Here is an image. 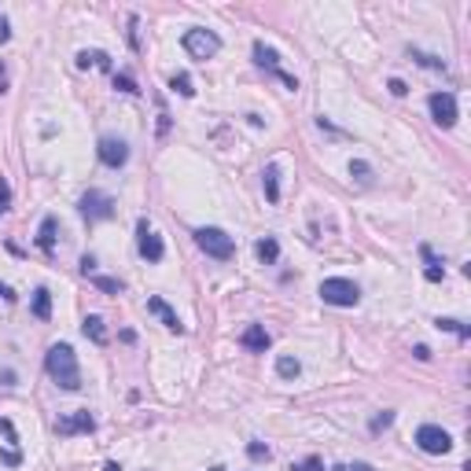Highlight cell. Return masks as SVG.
Instances as JSON below:
<instances>
[{"mask_svg":"<svg viewBox=\"0 0 471 471\" xmlns=\"http://www.w3.org/2000/svg\"><path fill=\"white\" fill-rule=\"evenodd\" d=\"M30 309H33L37 320H48L52 317V295H48V287H37L33 291V306Z\"/></svg>","mask_w":471,"mask_h":471,"instance_id":"d6986e66","label":"cell"},{"mask_svg":"<svg viewBox=\"0 0 471 471\" xmlns=\"http://www.w3.org/2000/svg\"><path fill=\"white\" fill-rule=\"evenodd\" d=\"M262 188H265V199L269 203H280V169H276V166H265Z\"/></svg>","mask_w":471,"mask_h":471,"instance_id":"e0dca14e","label":"cell"},{"mask_svg":"<svg viewBox=\"0 0 471 471\" xmlns=\"http://www.w3.org/2000/svg\"><path fill=\"white\" fill-rule=\"evenodd\" d=\"M103 471H122V467H118L115 460H107V464H103Z\"/></svg>","mask_w":471,"mask_h":471,"instance_id":"f6af8a7d","label":"cell"},{"mask_svg":"<svg viewBox=\"0 0 471 471\" xmlns=\"http://www.w3.org/2000/svg\"><path fill=\"white\" fill-rule=\"evenodd\" d=\"M137 247H140V258L144 262H152V265H159L162 258H166V243H162V236L147 225V218H140L137 221Z\"/></svg>","mask_w":471,"mask_h":471,"instance_id":"8992f818","label":"cell"},{"mask_svg":"<svg viewBox=\"0 0 471 471\" xmlns=\"http://www.w3.org/2000/svg\"><path fill=\"white\" fill-rule=\"evenodd\" d=\"M96 155L107 169H122L125 162H129V144H125L122 137H100V147Z\"/></svg>","mask_w":471,"mask_h":471,"instance_id":"30bf717a","label":"cell"},{"mask_svg":"<svg viewBox=\"0 0 471 471\" xmlns=\"http://www.w3.org/2000/svg\"><path fill=\"white\" fill-rule=\"evenodd\" d=\"M78 210H81V218H85V221H111L115 213H118V203H115L111 196H107V191L89 188V191L81 196Z\"/></svg>","mask_w":471,"mask_h":471,"instance_id":"5b68a950","label":"cell"},{"mask_svg":"<svg viewBox=\"0 0 471 471\" xmlns=\"http://www.w3.org/2000/svg\"><path fill=\"white\" fill-rule=\"evenodd\" d=\"M254 63H258L262 70H272L276 78H280V81L287 85L291 92H298V78H291V74H284V70H280V55H276V48H269L265 41H254Z\"/></svg>","mask_w":471,"mask_h":471,"instance_id":"9c48e42d","label":"cell"},{"mask_svg":"<svg viewBox=\"0 0 471 471\" xmlns=\"http://www.w3.org/2000/svg\"><path fill=\"white\" fill-rule=\"evenodd\" d=\"M115 89L125 92V96H140V85H137L133 74H115Z\"/></svg>","mask_w":471,"mask_h":471,"instance_id":"603a6c76","label":"cell"},{"mask_svg":"<svg viewBox=\"0 0 471 471\" xmlns=\"http://www.w3.org/2000/svg\"><path fill=\"white\" fill-rule=\"evenodd\" d=\"M247 457H250V460H269L272 449H269L265 442H250V445H247Z\"/></svg>","mask_w":471,"mask_h":471,"instance_id":"d4e9b609","label":"cell"},{"mask_svg":"<svg viewBox=\"0 0 471 471\" xmlns=\"http://www.w3.org/2000/svg\"><path fill=\"white\" fill-rule=\"evenodd\" d=\"M413 354H416V357H420V361H427V357H431V350H427V346H423V342H420V346H416V350H413Z\"/></svg>","mask_w":471,"mask_h":471,"instance_id":"ee69618b","label":"cell"},{"mask_svg":"<svg viewBox=\"0 0 471 471\" xmlns=\"http://www.w3.org/2000/svg\"><path fill=\"white\" fill-rule=\"evenodd\" d=\"M435 324H438L442 332H457L460 339H467V328L460 324V320H449V317H438V320H435Z\"/></svg>","mask_w":471,"mask_h":471,"instance_id":"484cf974","label":"cell"},{"mask_svg":"<svg viewBox=\"0 0 471 471\" xmlns=\"http://www.w3.org/2000/svg\"><path fill=\"white\" fill-rule=\"evenodd\" d=\"M416 445L427 457H445L449 449H453V438H449V431H442L438 423H423L416 431Z\"/></svg>","mask_w":471,"mask_h":471,"instance_id":"52a82bcc","label":"cell"},{"mask_svg":"<svg viewBox=\"0 0 471 471\" xmlns=\"http://www.w3.org/2000/svg\"><path fill=\"white\" fill-rule=\"evenodd\" d=\"M254 254H258V258H262L265 265H272L276 258H280V243H276L272 236H262V240L254 243Z\"/></svg>","mask_w":471,"mask_h":471,"instance_id":"ac0fdd59","label":"cell"},{"mask_svg":"<svg viewBox=\"0 0 471 471\" xmlns=\"http://www.w3.org/2000/svg\"><path fill=\"white\" fill-rule=\"evenodd\" d=\"M350 177H357V181H369V177H372V169H369V162H361V159H354V162H350Z\"/></svg>","mask_w":471,"mask_h":471,"instance_id":"4316f807","label":"cell"},{"mask_svg":"<svg viewBox=\"0 0 471 471\" xmlns=\"http://www.w3.org/2000/svg\"><path fill=\"white\" fill-rule=\"evenodd\" d=\"M291 471H324V464H320L317 457H306L302 464H291Z\"/></svg>","mask_w":471,"mask_h":471,"instance_id":"f546056e","label":"cell"},{"mask_svg":"<svg viewBox=\"0 0 471 471\" xmlns=\"http://www.w3.org/2000/svg\"><path fill=\"white\" fill-rule=\"evenodd\" d=\"M96 431V416L92 413H67V416H59L55 420V435L59 438H74V435H92Z\"/></svg>","mask_w":471,"mask_h":471,"instance_id":"8fae6325","label":"cell"},{"mask_svg":"<svg viewBox=\"0 0 471 471\" xmlns=\"http://www.w3.org/2000/svg\"><path fill=\"white\" fill-rule=\"evenodd\" d=\"M0 431H4V435H8V442H18V435H15V427H11L8 420H0Z\"/></svg>","mask_w":471,"mask_h":471,"instance_id":"ab89813d","label":"cell"},{"mask_svg":"<svg viewBox=\"0 0 471 471\" xmlns=\"http://www.w3.org/2000/svg\"><path fill=\"white\" fill-rule=\"evenodd\" d=\"M423 276H427L431 284H442V280H445V265H427V269H423Z\"/></svg>","mask_w":471,"mask_h":471,"instance_id":"f1b7e54d","label":"cell"},{"mask_svg":"<svg viewBox=\"0 0 471 471\" xmlns=\"http://www.w3.org/2000/svg\"><path fill=\"white\" fill-rule=\"evenodd\" d=\"M0 298H4V302H15V295H11V287H8V284H0Z\"/></svg>","mask_w":471,"mask_h":471,"instance_id":"7bdbcfd3","label":"cell"},{"mask_svg":"<svg viewBox=\"0 0 471 471\" xmlns=\"http://www.w3.org/2000/svg\"><path fill=\"white\" fill-rule=\"evenodd\" d=\"M196 243H199V250L206 254V258H218V262H228L236 254V240L225 228H213V225L196 228Z\"/></svg>","mask_w":471,"mask_h":471,"instance_id":"7a4b0ae2","label":"cell"},{"mask_svg":"<svg viewBox=\"0 0 471 471\" xmlns=\"http://www.w3.org/2000/svg\"><path fill=\"white\" fill-rule=\"evenodd\" d=\"M427 107H431V118L435 125H442V129H453L460 111H457V96L453 92H431L427 96Z\"/></svg>","mask_w":471,"mask_h":471,"instance_id":"ba28073f","label":"cell"},{"mask_svg":"<svg viewBox=\"0 0 471 471\" xmlns=\"http://www.w3.org/2000/svg\"><path fill=\"white\" fill-rule=\"evenodd\" d=\"M181 45L191 59H213L221 52V37L213 33V30H203V26H191L184 37H181Z\"/></svg>","mask_w":471,"mask_h":471,"instance_id":"277c9868","label":"cell"},{"mask_svg":"<svg viewBox=\"0 0 471 471\" xmlns=\"http://www.w3.org/2000/svg\"><path fill=\"white\" fill-rule=\"evenodd\" d=\"M81 272L85 276H96V258H92V254H85V258H81Z\"/></svg>","mask_w":471,"mask_h":471,"instance_id":"74e56055","label":"cell"},{"mask_svg":"<svg viewBox=\"0 0 471 471\" xmlns=\"http://www.w3.org/2000/svg\"><path fill=\"white\" fill-rule=\"evenodd\" d=\"M8 92V70H4V63H0V96Z\"/></svg>","mask_w":471,"mask_h":471,"instance_id":"b9f144b4","label":"cell"},{"mask_svg":"<svg viewBox=\"0 0 471 471\" xmlns=\"http://www.w3.org/2000/svg\"><path fill=\"white\" fill-rule=\"evenodd\" d=\"M169 89H174V92H181L184 100H191V96H196V85H191V78H188L184 70L169 78Z\"/></svg>","mask_w":471,"mask_h":471,"instance_id":"44dd1931","label":"cell"},{"mask_svg":"<svg viewBox=\"0 0 471 471\" xmlns=\"http://www.w3.org/2000/svg\"><path fill=\"white\" fill-rule=\"evenodd\" d=\"M81 332H85V339H92L96 346H107V328H103V317H96V313H89L85 317V324H81Z\"/></svg>","mask_w":471,"mask_h":471,"instance_id":"5bb4252c","label":"cell"},{"mask_svg":"<svg viewBox=\"0 0 471 471\" xmlns=\"http://www.w3.org/2000/svg\"><path fill=\"white\" fill-rule=\"evenodd\" d=\"M18 460H23V457H18V449H4V453H0V464H8V467H15Z\"/></svg>","mask_w":471,"mask_h":471,"instance_id":"e575fe53","label":"cell"},{"mask_svg":"<svg viewBox=\"0 0 471 471\" xmlns=\"http://www.w3.org/2000/svg\"><path fill=\"white\" fill-rule=\"evenodd\" d=\"M78 67L81 70H89V67H100V70H111V55L92 48V52H78Z\"/></svg>","mask_w":471,"mask_h":471,"instance_id":"2e32d148","label":"cell"},{"mask_svg":"<svg viewBox=\"0 0 471 471\" xmlns=\"http://www.w3.org/2000/svg\"><path fill=\"white\" fill-rule=\"evenodd\" d=\"M147 309H152L159 320H162V324L169 328V332H177V335H184V324H181V317L174 313V309H169V302H166V298H159V295H152V298H147Z\"/></svg>","mask_w":471,"mask_h":471,"instance_id":"7c38bea8","label":"cell"},{"mask_svg":"<svg viewBox=\"0 0 471 471\" xmlns=\"http://www.w3.org/2000/svg\"><path fill=\"white\" fill-rule=\"evenodd\" d=\"M89 280H92L103 295H122V291H125V284L118 280V276H89Z\"/></svg>","mask_w":471,"mask_h":471,"instance_id":"7402d4cb","label":"cell"},{"mask_svg":"<svg viewBox=\"0 0 471 471\" xmlns=\"http://www.w3.org/2000/svg\"><path fill=\"white\" fill-rule=\"evenodd\" d=\"M210 471H225V467H210Z\"/></svg>","mask_w":471,"mask_h":471,"instance_id":"bcb514c9","label":"cell"},{"mask_svg":"<svg viewBox=\"0 0 471 471\" xmlns=\"http://www.w3.org/2000/svg\"><path fill=\"white\" fill-rule=\"evenodd\" d=\"M55 228H59V221L52 218V213H48V218L41 221V228H37V247L45 250V254H52V250H55Z\"/></svg>","mask_w":471,"mask_h":471,"instance_id":"9a60e30c","label":"cell"},{"mask_svg":"<svg viewBox=\"0 0 471 471\" xmlns=\"http://www.w3.org/2000/svg\"><path fill=\"white\" fill-rule=\"evenodd\" d=\"M169 133V111H166V103L159 100V137H166Z\"/></svg>","mask_w":471,"mask_h":471,"instance_id":"1f68e13d","label":"cell"},{"mask_svg":"<svg viewBox=\"0 0 471 471\" xmlns=\"http://www.w3.org/2000/svg\"><path fill=\"white\" fill-rule=\"evenodd\" d=\"M335 471H376L372 464H361V460H354V464H339Z\"/></svg>","mask_w":471,"mask_h":471,"instance_id":"8d00e7d4","label":"cell"},{"mask_svg":"<svg viewBox=\"0 0 471 471\" xmlns=\"http://www.w3.org/2000/svg\"><path fill=\"white\" fill-rule=\"evenodd\" d=\"M137 23H140V18H137V15H129V33H125V37H129V48H133V52H140V37H137Z\"/></svg>","mask_w":471,"mask_h":471,"instance_id":"4dcf8cb0","label":"cell"},{"mask_svg":"<svg viewBox=\"0 0 471 471\" xmlns=\"http://www.w3.org/2000/svg\"><path fill=\"white\" fill-rule=\"evenodd\" d=\"M387 89H391L394 96H405V92H409V85H405L401 78H391V81H387Z\"/></svg>","mask_w":471,"mask_h":471,"instance_id":"836d02e7","label":"cell"},{"mask_svg":"<svg viewBox=\"0 0 471 471\" xmlns=\"http://www.w3.org/2000/svg\"><path fill=\"white\" fill-rule=\"evenodd\" d=\"M391 423H394V413H383L372 420V431H383V427H391Z\"/></svg>","mask_w":471,"mask_h":471,"instance_id":"d590c367","label":"cell"},{"mask_svg":"<svg viewBox=\"0 0 471 471\" xmlns=\"http://www.w3.org/2000/svg\"><path fill=\"white\" fill-rule=\"evenodd\" d=\"M240 342H243L247 350H254V354H265L272 339H269V332H265L262 324H250V328H247V332L240 335Z\"/></svg>","mask_w":471,"mask_h":471,"instance_id":"4fadbf2b","label":"cell"},{"mask_svg":"<svg viewBox=\"0 0 471 471\" xmlns=\"http://www.w3.org/2000/svg\"><path fill=\"white\" fill-rule=\"evenodd\" d=\"M317 129H324V133H332V137H346V133H342V129H339V125H332V122H328L324 115H320V118H317Z\"/></svg>","mask_w":471,"mask_h":471,"instance_id":"d6a6232c","label":"cell"},{"mask_svg":"<svg viewBox=\"0 0 471 471\" xmlns=\"http://www.w3.org/2000/svg\"><path fill=\"white\" fill-rule=\"evenodd\" d=\"M320 298H324L328 306H339V309H350L361 302V287L346 276H328V280H320Z\"/></svg>","mask_w":471,"mask_h":471,"instance_id":"3957f363","label":"cell"},{"mask_svg":"<svg viewBox=\"0 0 471 471\" xmlns=\"http://www.w3.org/2000/svg\"><path fill=\"white\" fill-rule=\"evenodd\" d=\"M0 383H4V387H15V372L4 369V372H0Z\"/></svg>","mask_w":471,"mask_h":471,"instance_id":"60d3db41","label":"cell"},{"mask_svg":"<svg viewBox=\"0 0 471 471\" xmlns=\"http://www.w3.org/2000/svg\"><path fill=\"white\" fill-rule=\"evenodd\" d=\"M413 59L420 63V67H427V70H445V63H442L438 55H427V52H416V48H413Z\"/></svg>","mask_w":471,"mask_h":471,"instance_id":"cb8c5ba5","label":"cell"},{"mask_svg":"<svg viewBox=\"0 0 471 471\" xmlns=\"http://www.w3.org/2000/svg\"><path fill=\"white\" fill-rule=\"evenodd\" d=\"M298 372H302L298 357H291V354H280V357H276V376H280V379H295Z\"/></svg>","mask_w":471,"mask_h":471,"instance_id":"ffe728a7","label":"cell"},{"mask_svg":"<svg viewBox=\"0 0 471 471\" xmlns=\"http://www.w3.org/2000/svg\"><path fill=\"white\" fill-rule=\"evenodd\" d=\"M8 206H11V184L0 177V213H8Z\"/></svg>","mask_w":471,"mask_h":471,"instance_id":"83f0119b","label":"cell"},{"mask_svg":"<svg viewBox=\"0 0 471 471\" xmlns=\"http://www.w3.org/2000/svg\"><path fill=\"white\" fill-rule=\"evenodd\" d=\"M8 41H11V26H8V18L0 15V45H8Z\"/></svg>","mask_w":471,"mask_h":471,"instance_id":"f35d334b","label":"cell"},{"mask_svg":"<svg viewBox=\"0 0 471 471\" xmlns=\"http://www.w3.org/2000/svg\"><path fill=\"white\" fill-rule=\"evenodd\" d=\"M45 369H48V376L59 383L63 391H81V369H78V354H74L70 342H55V346H48Z\"/></svg>","mask_w":471,"mask_h":471,"instance_id":"6da1fadb","label":"cell"}]
</instances>
